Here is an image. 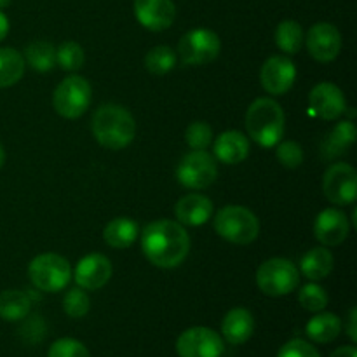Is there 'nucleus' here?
<instances>
[{"label":"nucleus","instance_id":"27","mask_svg":"<svg viewBox=\"0 0 357 357\" xmlns=\"http://www.w3.org/2000/svg\"><path fill=\"white\" fill-rule=\"evenodd\" d=\"M275 44L286 54H296L302 49L305 35H303V28L298 21L295 20H284L278 24L275 28Z\"/></svg>","mask_w":357,"mask_h":357},{"label":"nucleus","instance_id":"25","mask_svg":"<svg viewBox=\"0 0 357 357\" xmlns=\"http://www.w3.org/2000/svg\"><path fill=\"white\" fill-rule=\"evenodd\" d=\"M31 298L26 291L20 289H6L0 293V319L21 321L30 314Z\"/></svg>","mask_w":357,"mask_h":357},{"label":"nucleus","instance_id":"23","mask_svg":"<svg viewBox=\"0 0 357 357\" xmlns=\"http://www.w3.org/2000/svg\"><path fill=\"white\" fill-rule=\"evenodd\" d=\"M302 274L310 281H321L333 271V255L326 248H314L303 255L300 261Z\"/></svg>","mask_w":357,"mask_h":357},{"label":"nucleus","instance_id":"31","mask_svg":"<svg viewBox=\"0 0 357 357\" xmlns=\"http://www.w3.org/2000/svg\"><path fill=\"white\" fill-rule=\"evenodd\" d=\"M298 302L309 312H321L328 305V293L324 291L323 286L316 284V282H309V284L302 286V289H300Z\"/></svg>","mask_w":357,"mask_h":357},{"label":"nucleus","instance_id":"39","mask_svg":"<svg viewBox=\"0 0 357 357\" xmlns=\"http://www.w3.org/2000/svg\"><path fill=\"white\" fill-rule=\"evenodd\" d=\"M7 33H9V20H7L6 14L0 10V42L7 37Z\"/></svg>","mask_w":357,"mask_h":357},{"label":"nucleus","instance_id":"32","mask_svg":"<svg viewBox=\"0 0 357 357\" xmlns=\"http://www.w3.org/2000/svg\"><path fill=\"white\" fill-rule=\"evenodd\" d=\"M89 296L79 286L73 289H68V293L63 298V310L66 312V316L73 317V319H80V317L86 316L89 312Z\"/></svg>","mask_w":357,"mask_h":357},{"label":"nucleus","instance_id":"7","mask_svg":"<svg viewBox=\"0 0 357 357\" xmlns=\"http://www.w3.org/2000/svg\"><path fill=\"white\" fill-rule=\"evenodd\" d=\"M222 51L220 37L208 28H195L187 31L178 44V54L185 66L209 65Z\"/></svg>","mask_w":357,"mask_h":357},{"label":"nucleus","instance_id":"24","mask_svg":"<svg viewBox=\"0 0 357 357\" xmlns=\"http://www.w3.org/2000/svg\"><path fill=\"white\" fill-rule=\"evenodd\" d=\"M342 331V321L337 314L323 312L314 316L312 319L307 323L305 333L310 340L316 344H330L335 338L340 335Z\"/></svg>","mask_w":357,"mask_h":357},{"label":"nucleus","instance_id":"35","mask_svg":"<svg viewBox=\"0 0 357 357\" xmlns=\"http://www.w3.org/2000/svg\"><path fill=\"white\" fill-rule=\"evenodd\" d=\"M278 160L288 169H295L303 162V149L296 142H284L278 146Z\"/></svg>","mask_w":357,"mask_h":357},{"label":"nucleus","instance_id":"40","mask_svg":"<svg viewBox=\"0 0 357 357\" xmlns=\"http://www.w3.org/2000/svg\"><path fill=\"white\" fill-rule=\"evenodd\" d=\"M3 162H6V152H3V146L0 145V167L3 166Z\"/></svg>","mask_w":357,"mask_h":357},{"label":"nucleus","instance_id":"21","mask_svg":"<svg viewBox=\"0 0 357 357\" xmlns=\"http://www.w3.org/2000/svg\"><path fill=\"white\" fill-rule=\"evenodd\" d=\"M356 126L354 122L344 121L338 122L333 129L326 135V138L321 143V155L324 160H331L335 157H340L354 145L356 142Z\"/></svg>","mask_w":357,"mask_h":357},{"label":"nucleus","instance_id":"37","mask_svg":"<svg viewBox=\"0 0 357 357\" xmlns=\"http://www.w3.org/2000/svg\"><path fill=\"white\" fill-rule=\"evenodd\" d=\"M330 357H357V351L356 347H340L333 352Z\"/></svg>","mask_w":357,"mask_h":357},{"label":"nucleus","instance_id":"36","mask_svg":"<svg viewBox=\"0 0 357 357\" xmlns=\"http://www.w3.org/2000/svg\"><path fill=\"white\" fill-rule=\"evenodd\" d=\"M278 357H321V356L319 352L316 351V347L310 345L309 342L295 338V340L282 345Z\"/></svg>","mask_w":357,"mask_h":357},{"label":"nucleus","instance_id":"30","mask_svg":"<svg viewBox=\"0 0 357 357\" xmlns=\"http://www.w3.org/2000/svg\"><path fill=\"white\" fill-rule=\"evenodd\" d=\"M84 49L80 47L77 42H63L58 49H56V63L61 66L66 72H75V70L82 68L84 65Z\"/></svg>","mask_w":357,"mask_h":357},{"label":"nucleus","instance_id":"13","mask_svg":"<svg viewBox=\"0 0 357 357\" xmlns=\"http://www.w3.org/2000/svg\"><path fill=\"white\" fill-rule=\"evenodd\" d=\"M307 49L310 56L319 63H330L340 54L342 35L331 23H316L307 33Z\"/></svg>","mask_w":357,"mask_h":357},{"label":"nucleus","instance_id":"28","mask_svg":"<svg viewBox=\"0 0 357 357\" xmlns=\"http://www.w3.org/2000/svg\"><path fill=\"white\" fill-rule=\"evenodd\" d=\"M24 58L35 72H49L56 65V47L45 40L30 42L24 49Z\"/></svg>","mask_w":357,"mask_h":357},{"label":"nucleus","instance_id":"5","mask_svg":"<svg viewBox=\"0 0 357 357\" xmlns=\"http://www.w3.org/2000/svg\"><path fill=\"white\" fill-rule=\"evenodd\" d=\"M31 284L44 293H58L65 289L72 279V268L66 258L56 253H44L35 257L28 267Z\"/></svg>","mask_w":357,"mask_h":357},{"label":"nucleus","instance_id":"2","mask_svg":"<svg viewBox=\"0 0 357 357\" xmlns=\"http://www.w3.org/2000/svg\"><path fill=\"white\" fill-rule=\"evenodd\" d=\"M94 138L108 150H122L131 145L136 136L135 117L121 105H101L93 117Z\"/></svg>","mask_w":357,"mask_h":357},{"label":"nucleus","instance_id":"26","mask_svg":"<svg viewBox=\"0 0 357 357\" xmlns=\"http://www.w3.org/2000/svg\"><path fill=\"white\" fill-rule=\"evenodd\" d=\"M24 73V58L14 47L0 49V89L10 87L21 80Z\"/></svg>","mask_w":357,"mask_h":357},{"label":"nucleus","instance_id":"41","mask_svg":"<svg viewBox=\"0 0 357 357\" xmlns=\"http://www.w3.org/2000/svg\"><path fill=\"white\" fill-rule=\"evenodd\" d=\"M10 2H13V0H0V9H3V7L9 6Z\"/></svg>","mask_w":357,"mask_h":357},{"label":"nucleus","instance_id":"22","mask_svg":"<svg viewBox=\"0 0 357 357\" xmlns=\"http://www.w3.org/2000/svg\"><path fill=\"white\" fill-rule=\"evenodd\" d=\"M138 234V223L135 220L121 216V218H114L105 227L103 237L105 243L110 248H114V250H126V248H129L135 243Z\"/></svg>","mask_w":357,"mask_h":357},{"label":"nucleus","instance_id":"4","mask_svg":"<svg viewBox=\"0 0 357 357\" xmlns=\"http://www.w3.org/2000/svg\"><path fill=\"white\" fill-rule=\"evenodd\" d=\"M216 234L225 241L239 246L251 244L260 234L258 218L243 206H225L213 220Z\"/></svg>","mask_w":357,"mask_h":357},{"label":"nucleus","instance_id":"20","mask_svg":"<svg viewBox=\"0 0 357 357\" xmlns=\"http://www.w3.org/2000/svg\"><path fill=\"white\" fill-rule=\"evenodd\" d=\"M255 331L253 314L248 309H232L227 312L222 323V333L229 344H246Z\"/></svg>","mask_w":357,"mask_h":357},{"label":"nucleus","instance_id":"29","mask_svg":"<svg viewBox=\"0 0 357 357\" xmlns=\"http://www.w3.org/2000/svg\"><path fill=\"white\" fill-rule=\"evenodd\" d=\"M176 65V52L169 45H157L145 56V66L153 75H164Z\"/></svg>","mask_w":357,"mask_h":357},{"label":"nucleus","instance_id":"38","mask_svg":"<svg viewBox=\"0 0 357 357\" xmlns=\"http://www.w3.org/2000/svg\"><path fill=\"white\" fill-rule=\"evenodd\" d=\"M349 337H351L352 342L357 340V333H356V309L351 310V314H349Z\"/></svg>","mask_w":357,"mask_h":357},{"label":"nucleus","instance_id":"3","mask_svg":"<svg viewBox=\"0 0 357 357\" xmlns=\"http://www.w3.org/2000/svg\"><path fill=\"white\" fill-rule=\"evenodd\" d=\"M244 124L255 143L264 149H272L284 136V112L272 98H258L248 108Z\"/></svg>","mask_w":357,"mask_h":357},{"label":"nucleus","instance_id":"19","mask_svg":"<svg viewBox=\"0 0 357 357\" xmlns=\"http://www.w3.org/2000/svg\"><path fill=\"white\" fill-rule=\"evenodd\" d=\"M215 157L223 164H239L250 155V142L246 135L241 131H225L216 138L215 145Z\"/></svg>","mask_w":357,"mask_h":357},{"label":"nucleus","instance_id":"18","mask_svg":"<svg viewBox=\"0 0 357 357\" xmlns=\"http://www.w3.org/2000/svg\"><path fill=\"white\" fill-rule=\"evenodd\" d=\"M178 223L188 227H201L213 216V202L206 195L188 194L174 206Z\"/></svg>","mask_w":357,"mask_h":357},{"label":"nucleus","instance_id":"14","mask_svg":"<svg viewBox=\"0 0 357 357\" xmlns=\"http://www.w3.org/2000/svg\"><path fill=\"white\" fill-rule=\"evenodd\" d=\"M309 105L314 114L323 121H335L347 110L344 93L331 82L317 84L309 94Z\"/></svg>","mask_w":357,"mask_h":357},{"label":"nucleus","instance_id":"9","mask_svg":"<svg viewBox=\"0 0 357 357\" xmlns=\"http://www.w3.org/2000/svg\"><path fill=\"white\" fill-rule=\"evenodd\" d=\"M218 176L216 160L206 150H192L181 157L176 167V180L190 190H202Z\"/></svg>","mask_w":357,"mask_h":357},{"label":"nucleus","instance_id":"15","mask_svg":"<svg viewBox=\"0 0 357 357\" xmlns=\"http://www.w3.org/2000/svg\"><path fill=\"white\" fill-rule=\"evenodd\" d=\"M135 14L146 30L162 31L174 23L176 7L173 0H135Z\"/></svg>","mask_w":357,"mask_h":357},{"label":"nucleus","instance_id":"33","mask_svg":"<svg viewBox=\"0 0 357 357\" xmlns=\"http://www.w3.org/2000/svg\"><path fill=\"white\" fill-rule=\"evenodd\" d=\"M185 142L192 150H206L213 142V131L206 122H192L185 131Z\"/></svg>","mask_w":357,"mask_h":357},{"label":"nucleus","instance_id":"8","mask_svg":"<svg viewBox=\"0 0 357 357\" xmlns=\"http://www.w3.org/2000/svg\"><path fill=\"white\" fill-rule=\"evenodd\" d=\"M91 96H93V91H91L89 82L84 77L72 75L66 77L56 87L52 94V105L61 117L79 119L89 108Z\"/></svg>","mask_w":357,"mask_h":357},{"label":"nucleus","instance_id":"16","mask_svg":"<svg viewBox=\"0 0 357 357\" xmlns=\"http://www.w3.org/2000/svg\"><path fill=\"white\" fill-rule=\"evenodd\" d=\"M112 268L110 260L105 255L93 253L84 257L82 260L77 264L73 278L79 288L82 289H100L110 281L112 278Z\"/></svg>","mask_w":357,"mask_h":357},{"label":"nucleus","instance_id":"17","mask_svg":"<svg viewBox=\"0 0 357 357\" xmlns=\"http://www.w3.org/2000/svg\"><path fill=\"white\" fill-rule=\"evenodd\" d=\"M349 218L337 208H328L317 215L314 223V236L323 246H338L349 236Z\"/></svg>","mask_w":357,"mask_h":357},{"label":"nucleus","instance_id":"11","mask_svg":"<svg viewBox=\"0 0 357 357\" xmlns=\"http://www.w3.org/2000/svg\"><path fill=\"white\" fill-rule=\"evenodd\" d=\"M176 352L180 357H222L225 345L215 330L195 326L180 335Z\"/></svg>","mask_w":357,"mask_h":357},{"label":"nucleus","instance_id":"1","mask_svg":"<svg viewBox=\"0 0 357 357\" xmlns=\"http://www.w3.org/2000/svg\"><path fill=\"white\" fill-rule=\"evenodd\" d=\"M142 250L146 260L160 268L181 265L190 251V237L181 223L157 220L149 223L142 234Z\"/></svg>","mask_w":357,"mask_h":357},{"label":"nucleus","instance_id":"34","mask_svg":"<svg viewBox=\"0 0 357 357\" xmlns=\"http://www.w3.org/2000/svg\"><path fill=\"white\" fill-rule=\"evenodd\" d=\"M47 357H91L86 345L73 338H59L49 349Z\"/></svg>","mask_w":357,"mask_h":357},{"label":"nucleus","instance_id":"10","mask_svg":"<svg viewBox=\"0 0 357 357\" xmlns=\"http://www.w3.org/2000/svg\"><path fill=\"white\" fill-rule=\"evenodd\" d=\"M323 192L331 204H352L357 197V173L354 167L344 162L328 167L323 178Z\"/></svg>","mask_w":357,"mask_h":357},{"label":"nucleus","instance_id":"6","mask_svg":"<svg viewBox=\"0 0 357 357\" xmlns=\"http://www.w3.org/2000/svg\"><path fill=\"white\" fill-rule=\"evenodd\" d=\"M300 282V271L286 258H271L257 271V286L268 296H284L295 291Z\"/></svg>","mask_w":357,"mask_h":357},{"label":"nucleus","instance_id":"12","mask_svg":"<svg viewBox=\"0 0 357 357\" xmlns=\"http://www.w3.org/2000/svg\"><path fill=\"white\" fill-rule=\"evenodd\" d=\"M296 68L288 56H272L260 70V82L268 94L281 96L293 87Z\"/></svg>","mask_w":357,"mask_h":357}]
</instances>
